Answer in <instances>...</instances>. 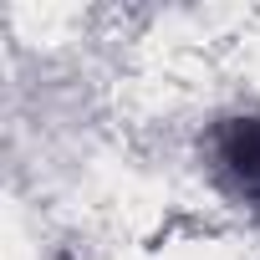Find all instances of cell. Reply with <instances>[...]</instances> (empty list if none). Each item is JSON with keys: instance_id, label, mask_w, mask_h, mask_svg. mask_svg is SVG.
Here are the masks:
<instances>
[{"instance_id": "1", "label": "cell", "mask_w": 260, "mask_h": 260, "mask_svg": "<svg viewBox=\"0 0 260 260\" xmlns=\"http://www.w3.org/2000/svg\"><path fill=\"white\" fill-rule=\"evenodd\" d=\"M209 158H214V179L240 204L260 209V112H240V117L214 122Z\"/></svg>"}]
</instances>
